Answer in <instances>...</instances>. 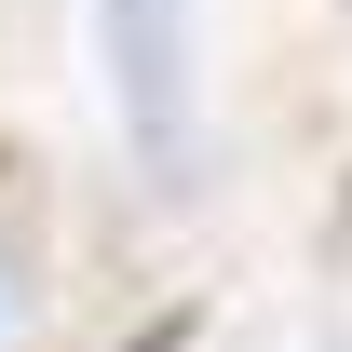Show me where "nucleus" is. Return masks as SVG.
<instances>
[{
  "mask_svg": "<svg viewBox=\"0 0 352 352\" xmlns=\"http://www.w3.org/2000/svg\"><path fill=\"white\" fill-rule=\"evenodd\" d=\"M95 14H109V82H122L135 163L176 176V0H95Z\"/></svg>",
  "mask_w": 352,
  "mask_h": 352,
  "instance_id": "f257e3e1",
  "label": "nucleus"
},
{
  "mask_svg": "<svg viewBox=\"0 0 352 352\" xmlns=\"http://www.w3.org/2000/svg\"><path fill=\"white\" fill-rule=\"evenodd\" d=\"M176 339H190V325H149V339H135V352H176Z\"/></svg>",
  "mask_w": 352,
  "mask_h": 352,
  "instance_id": "f03ea898",
  "label": "nucleus"
}]
</instances>
